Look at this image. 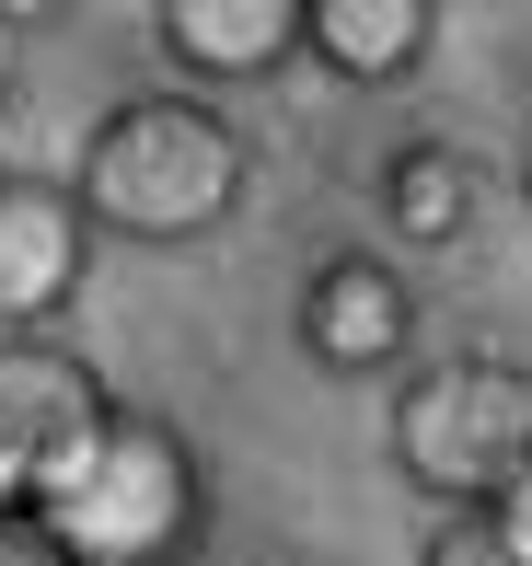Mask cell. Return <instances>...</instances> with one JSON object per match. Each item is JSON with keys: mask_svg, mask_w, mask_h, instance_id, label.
Instances as JSON below:
<instances>
[{"mask_svg": "<svg viewBox=\"0 0 532 566\" xmlns=\"http://www.w3.org/2000/svg\"><path fill=\"white\" fill-rule=\"evenodd\" d=\"M521 209H532V150H521Z\"/></svg>", "mask_w": 532, "mask_h": 566, "instance_id": "12", "label": "cell"}, {"mask_svg": "<svg viewBox=\"0 0 532 566\" xmlns=\"http://www.w3.org/2000/svg\"><path fill=\"white\" fill-rule=\"evenodd\" d=\"M417 566H532V509H463V521H440L428 532V555Z\"/></svg>", "mask_w": 532, "mask_h": 566, "instance_id": "10", "label": "cell"}, {"mask_svg": "<svg viewBox=\"0 0 532 566\" xmlns=\"http://www.w3.org/2000/svg\"><path fill=\"white\" fill-rule=\"evenodd\" d=\"M394 474L417 497H440L451 521L463 509H510L521 497V462H532V370L521 358H417L394 381Z\"/></svg>", "mask_w": 532, "mask_h": 566, "instance_id": "3", "label": "cell"}, {"mask_svg": "<svg viewBox=\"0 0 532 566\" xmlns=\"http://www.w3.org/2000/svg\"><path fill=\"white\" fill-rule=\"evenodd\" d=\"M474 209H487V174H474V150H451V139H405L394 163H383V220H394L405 254L463 243Z\"/></svg>", "mask_w": 532, "mask_h": 566, "instance_id": "9", "label": "cell"}, {"mask_svg": "<svg viewBox=\"0 0 532 566\" xmlns=\"http://www.w3.org/2000/svg\"><path fill=\"white\" fill-rule=\"evenodd\" d=\"M116 394L82 347L59 336H0V509H35L93 440H105Z\"/></svg>", "mask_w": 532, "mask_h": 566, "instance_id": "4", "label": "cell"}, {"mask_svg": "<svg viewBox=\"0 0 532 566\" xmlns=\"http://www.w3.org/2000/svg\"><path fill=\"white\" fill-rule=\"evenodd\" d=\"M255 186V139L209 105V93H128L93 116L82 163H70V209L93 220V243H209Z\"/></svg>", "mask_w": 532, "mask_h": 566, "instance_id": "1", "label": "cell"}, {"mask_svg": "<svg viewBox=\"0 0 532 566\" xmlns=\"http://www.w3.org/2000/svg\"><path fill=\"white\" fill-rule=\"evenodd\" d=\"M93 277V220L59 174H0V336H46Z\"/></svg>", "mask_w": 532, "mask_h": 566, "instance_id": "5", "label": "cell"}, {"mask_svg": "<svg viewBox=\"0 0 532 566\" xmlns=\"http://www.w3.org/2000/svg\"><path fill=\"white\" fill-rule=\"evenodd\" d=\"M0 93H12V70H0Z\"/></svg>", "mask_w": 532, "mask_h": 566, "instance_id": "14", "label": "cell"}, {"mask_svg": "<svg viewBox=\"0 0 532 566\" xmlns=\"http://www.w3.org/2000/svg\"><path fill=\"white\" fill-rule=\"evenodd\" d=\"M23 521H35L70 566H186L197 532H209V474H197V451H186L174 417L116 405L105 440L70 462Z\"/></svg>", "mask_w": 532, "mask_h": 566, "instance_id": "2", "label": "cell"}, {"mask_svg": "<svg viewBox=\"0 0 532 566\" xmlns=\"http://www.w3.org/2000/svg\"><path fill=\"white\" fill-rule=\"evenodd\" d=\"M417 347V290H405L394 254H324L301 277V358L313 370H405Z\"/></svg>", "mask_w": 532, "mask_h": 566, "instance_id": "6", "label": "cell"}, {"mask_svg": "<svg viewBox=\"0 0 532 566\" xmlns=\"http://www.w3.org/2000/svg\"><path fill=\"white\" fill-rule=\"evenodd\" d=\"M301 46L336 70L347 93H394L440 46V0H301Z\"/></svg>", "mask_w": 532, "mask_h": 566, "instance_id": "8", "label": "cell"}, {"mask_svg": "<svg viewBox=\"0 0 532 566\" xmlns=\"http://www.w3.org/2000/svg\"><path fill=\"white\" fill-rule=\"evenodd\" d=\"M0 566H70V555L46 544V532L23 521V509H0Z\"/></svg>", "mask_w": 532, "mask_h": 566, "instance_id": "11", "label": "cell"}, {"mask_svg": "<svg viewBox=\"0 0 532 566\" xmlns=\"http://www.w3.org/2000/svg\"><path fill=\"white\" fill-rule=\"evenodd\" d=\"M150 46L186 70V93H232L301 59V0H163Z\"/></svg>", "mask_w": 532, "mask_h": 566, "instance_id": "7", "label": "cell"}, {"mask_svg": "<svg viewBox=\"0 0 532 566\" xmlns=\"http://www.w3.org/2000/svg\"><path fill=\"white\" fill-rule=\"evenodd\" d=\"M521 509H532V462H521Z\"/></svg>", "mask_w": 532, "mask_h": 566, "instance_id": "13", "label": "cell"}]
</instances>
